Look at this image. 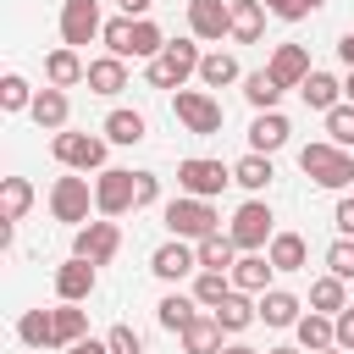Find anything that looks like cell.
<instances>
[{"label": "cell", "instance_id": "obj_55", "mask_svg": "<svg viewBox=\"0 0 354 354\" xmlns=\"http://www.w3.org/2000/svg\"><path fill=\"white\" fill-rule=\"evenodd\" d=\"M321 354H348V348H321Z\"/></svg>", "mask_w": 354, "mask_h": 354}, {"label": "cell", "instance_id": "obj_7", "mask_svg": "<svg viewBox=\"0 0 354 354\" xmlns=\"http://www.w3.org/2000/svg\"><path fill=\"white\" fill-rule=\"evenodd\" d=\"M88 210H100L94 205V188H88V177H55L50 183V216L55 221H72V227H88Z\"/></svg>", "mask_w": 354, "mask_h": 354}, {"label": "cell", "instance_id": "obj_42", "mask_svg": "<svg viewBox=\"0 0 354 354\" xmlns=\"http://www.w3.org/2000/svg\"><path fill=\"white\" fill-rule=\"evenodd\" d=\"M326 138L337 144V149H354V105L343 100L337 111H326Z\"/></svg>", "mask_w": 354, "mask_h": 354}, {"label": "cell", "instance_id": "obj_40", "mask_svg": "<svg viewBox=\"0 0 354 354\" xmlns=\"http://www.w3.org/2000/svg\"><path fill=\"white\" fill-rule=\"evenodd\" d=\"M100 39H105V55H122V61H133V17H111Z\"/></svg>", "mask_w": 354, "mask_h": 354}, {"label": "cell", "instance_id": "obj_29", "mask_svg": "<svg viewBox=\"0 0 354 354\" xmlns=\"http://www.w3.org/2000/svg\"><path fill=\"white\" fill-rule=\"evenodd\" d=\"M271 177H277V166H271V155H243L238 166H232V183L238 188H249V194H260V188H271Z\"/></svg>", "mask_w": 354, "mask_h": 354}, {"label": "cell", "instance_id": "obj_30", "mask_svg": "<svg viewBox=\"0 0 354 354\" xmlns=\"http://www.w3.org/2000/svg\"><path fill=\"white\" fill-rule=\"evenodd\" d=\"M304 254H310V249H304L299 232H277V238L266 243V260H271L277 271H304Z\"/></svg>", "mask_w": 354, "mask_h": 354}, {"label": "cell", "instance_id": "obj_36", "mask_svg": "<svg viewBox=\"0 0 354 354\" xmlns=\"http://www.w3.org/2000/svg\"><path fill=\"white\" fill-rule=\"evenodd\" d=\"M100 133H105L111 144H144V133H149V127H144V116H138V111H111V116L100 122Z\"/></svg>", "mask_w": 354, "mask_h": 354}, {"label": "cell", "instance_id": "obj_1", "mask_svg": "<svg viewBox=\"0 0 354 354\" xmlns=\"http://www.w3.org/2000/svg\"><path fill=\"white\" fill-rule=\"evenodd\" d=\"M199 39H171L149 66H144V77H149V88H188V77H199Z\"/></svg>", "mask_w": 354, "mask_h": 354}, {"label": "cell", "instance_id": "obj_26", "mask_svg": "<svg viewBox=\"0 0 354 354\" xmlns=\"http://www.w3.org/2000/svg\"><path fill=\"white\" fill-rule=\"evenodd\" d=\"M194 254H199V271H232V266H238V243H232L227 232L199 238V243H194Z\"/></svg>", "mask_w": 354, "mask_h": 354}, {"label": "cell", "instance_id": "obj_46", "mask_svg": "<svg viewBox=\"0 0 354 354\" xmlns=\"http://www.w3.org/2000/svg\"><path fill=\"white\" fill-rule=\"evenodd\" d=\"M332 221H337V232H343V238H354V194H343V199H337Z\"/></svg>", "mask_w": 354, "mask_h": 354}, {"label": "cell", "instance_id": "obj_51", "mask_svg": "<svg viewBox=\"0 0 354 354\" xmlns=\"http://www.w3.org/2000/svg\"><path fill=\"white\" fill-rule=\"evenodd\" d=\"M337 55H343V61H348V72H354V28L337 39Z\"/></svg>", "mask_w": 354, "mask_h": 354}, {"label": "cell", "instance_id": "obj_9", "mask_svg": "<svg viewBox=\"0 0 354 354\" xmlns=\"http://www.w3.org/2000/svg\"><path fill=\"white\" fill-rule=\"evenodd\" d=\"M227 183H232V166H221V160H205V155L177 160V188L194 194V199H216Z\"/></svg>", "mask_w": 354, "mask_h": 354}, {"label": "cell", "instance_id": "obj_15", "mask_svg": "<svg viewBox=\"0 0 354 354\" xmlns=\"http://www.w3.org/2000/svg\"><path fill=\"white\" fill-rule=\"evenodd\" d=\"M266 72H271L282 88H304V77H310L315 66H310V50H304V44H277L271 61H266Z\"/></svg>", "mask_w": 354, "mask_h": 354}, {"label": "cell", "instance_id": "obj_19", "mask_svg": "<svg viewBox=\"0 0 354 354\" xmlns=\"http://www.w3.org/2000/svg\"><path fill=\"white\" fill-rule=\"evenodd\" d=\"M210 315L221 321V332H243V326H254V321H260V299H254V293H238V288H232V293H227V299H221V304H216Z\"/></svg>", "mask_w": 354, "mask_h": 354}, {"label": "cell", "instance_id": "obj_37", "mask_svg": "<svg viewBox=\"0 0 354 354\" xmlns=\"http://www.w3.org/2000/svg\"><path fill=\"white\" fill-rule=\"evenodd\" d=\"M243 100H249L254 111H277V100H282V83H277V77L260 66V72H249V77H243Z\"/></svg>", "mask_w": 354, "mask_h": 354}, {"label": "cell", "instance_id": "obj_31", "mask_svg": "<svg viewBox=\"0 0 354 354\" xmlns=\"http://www.w3.org/2000/svg\"><path fill=\"white\" fill-rule=\"evenodd\" d=\"M310 310H321V315H343L348 310V293H343V277H315L310 282Z\"/></svg>", "mask_w": 354, "mask_h": 354}, {"label": "cell", "instance_id": "obj_18", "mask_svg": "<svg viewBox=\"0 0 354 354\" xmlns=\"http://www.w3.org/2000/svg\"><path fill=\"white\" fill-rule=\"evenodd\" d=\"M83 77H88V61H83L77 50L61 44V50L44 55V83H50V88H72V83H83Z\"/></svg>", "mask_w": 354, "mask_h": 354}, {"label": "cell", "instance_id": "obj_44", "mask_svg": "<svg viewBox=\"0 0 354 354\" xmlns=\"http://www.w3.org/2000/svg\"><path fill=\"white\" fill-rule=\"evenodd\" d=\"M326 0H266V11L271 17H282V22H304L310 11H321Z\"/></svg>", "mask_w": 354, "mask_h": 354}, {"label": "cell", "instance_id": "obj_3", "mask_svg": "<svg viewBox=\"0 0 354 354\" xmlns=\"http://www.w3.org/2000/svg\"><path fill=\"white\" fill-rule=\"evenodd\" d=\"M160 221H166V232H171V238H183V243H199V238L221 232V216H216V205H210V199H194V194L171 199V205L160 210Z\"/></svg>", "mask_w": 354, "mask_h": 354}, {"label": "cell", "instance_id": "obj_32", "mask_svg": "<svg viewBox=\"0 0 354 354\" xmlns=\"http://www.w3.org/2000/svg\"><path fill=\"white\" fill-rule=\"evenodd\" d=\"M194 315H199V299H194V293H166V299L155 304V321H160L166 332H183Z\"/></svg>", "mask_w": 354, "mask_h": 354}, {"label": "cell", "instance_id": "obj_21", "mask_svg": "<svg viewBox=\"0 0 354 354\" xmlns=\"http://www.w3.org/2000/svg\"><path fill=\"white\" fill-rule=\"evenodd\" d=\"M44 133H66V116H72V100H66V88H39V100H33V111H28Z\"/></svg>", "mask_w": 354, "mask_h": 354}, {"label": "cell", "instance_id": "obj_35", "mask_svg": "<svg viewBox=\"0 0 354 354\" xmlns=\"http://www.w3.org/2000/svg\"><path fill=\"white\" fill-rule=\"evenodd\" d=\"M243 72H238V55H227V50H210L205 61H199V83L205 88H227V83H238Z\"/></svg>", "mask_w": 354, "mask_h": 354}, {"label": "cell", "instance_id": "obj_28", "mask_svg": "<svg viewBox=\"0 0 354 354\" xmlns=\"http://www.w3.org/2000/svg\"><path fill=\"white\" fill-rule=\"evenodd\" d=\"M266 33V0H232V39L254 44Z\"/></svg>", "mask_w": 354, "mask_h": 354}, {"label": "cell", "instance_id": "obj_33", "mask_svg": "<svg viewBox=\"0 0 354 354\" xmlns=\"http://www.w3.org/2000/svg\"><path fill=\"white\" fill-rule=\"evenodd\" d=\"M17 337H22L28 348H55V315H50V310H22Z\"/></svg>", "mask_w": 354, "mask_h": 354}, {"label": "cell", "instance_id": "obj_6", "mask_svg": "<svg viewBox=\"0 0 354 354\" xmlns=\"http://www.w3.org/2000/svg\"><path fill=\"white\" fill-rule=\"evenodd\" d=\"M171 111H177V122H183L194 138L221 133V100H216L210 88H177V94H171Z\"/></svg>", "mask_w": 354, "mask_h": 354}, {"label": "cell", "instance_id": "obj_8", "mask_svg": "<svg viewBox=\"0 0 354 354\" xmlns=\"http://www.w3.org/2000/svg\"><path fill=\"white\" fill-rule=\"evenodd\" d=\"M94 205H100V216H127V210H138V177L133 171H122V166H105L100 177H94Z\"/></svg>", "mask_w": 354, "mask_h": 354}, {"label": "cell", "instance_id": "obj_13", "mask_svg": "<svg viewBox=\"0 0 354 354\" xmlns=\"http://www.w3.org/2000/svg\"><path fill=\"white\" fill-rule=\"evenodd\" d=\"M149 271H155L160 282H183V277H199V254H194V243L171 238V243H160V249L149 254Z\"/></svg>", "mask_w": 354, "mask_h": 354}, {"label": "cell", "instance_id": "obj_41", "mask_svg": "<svg viewBox=\"0 0 354 354\" xmlns=\"http://www.w3.org/2000/svg\"><path fill=\"white\" fill-rule=\"evenodd\" d=\"M33 100H39V94L28 88L22 72H6V77H0V105H6V111H33Z\"/></svg>", "mask_w": 354, "mask_h": 354}, {"label": "cell", "instance_id": "obj_49", "mask_svg": "<svg viewBox=\"0 0 354 354\" xmlns=\"http://www.w3.org/2000/svg\"><path fill=\"white\" fill-rule=\"evenodd\" d=\"M61 354H111V343H105V337H100V343L83 337V343H72V348H61Z\"/></svg>", "mask_w": 354, "mask_h": 354}, {"label": "cell", "instance_id": "obj_54", "mask_svg": "<svg viewBox=\"0 0 354 354\" xmlns=\"http://www.w3.org/2000/svg\"><path fill=\"white\" fill-rule=\"evenodd\" d=\"M266 354H304V348H288V343H282V348H266Z\"/></svg>", "mask_w": 354, "mask_h": 354}, {"label": "cell", "instance_id": "obj_24", "mask_svg": "<svg viewBox=\"0 0 354 354\" xmlns=\"http://www.w3.org/2000/svg\"><path fill=\"white\" fill-rule=\"evenodd\" d=\"M299 315H304V304H299L288 288H266V293H260V321H266V326H299Z\"/></svg>", "mask_w": 354, "mask_h": 354}, {"label": "cell", "instance_id": "obj_45", "mask_svg": "<svg viewBox=\"0 0 354 354\" xmlns=\"http://www.w3.org/2000/svg\"><path fill=\"white\" fill-rule=\"evenodd\" d=\"M105 343H111V354H144V337H138L127 321H122V326H111V332H105Z\"/></svg>", "mask_w": 354, "mask_h": 354}, {"label": "cell", "instance_id": "obj_14", "mask_svg": "<svg viewBox=\"0 0 354 354\" xmlns=\"http://www.w3.org/2000/svg\"><path fill=\"white\" fill-rule=\"evenodd\" d=\"M94 277H100V266L83 260V254H72L66 266H55V299L61 304H83L94 293Z\"/></svg>", "mask_w": 354, "mask_h": 354}, {"label": "cell", "instance_id": "obj_34", "mask_svg": "<svg viewBox=\"0 0 354 354\" xmlns=\"http://www.w3.org/2000/svg\"><path fill=\"white\" fill-rule=\"evenodd\" d=\"M50 315H55V348H72V343L88 337V310H77V304H55Z\"/></svg>", "mask_w": 354, "mask_h": 354}, {"label": "cell", "instance_id": "obj_22", "mask_svg": "<svg viewBox=\"0 0 354 354\" xmlns=\"http://www.w3.org/2000/svg\"><path fill=\"white\" fill-rule=\"evenodd\" d=\"M299 348H310V354H321V348H337V315H321V310H310V315H299Z\"/></svg>", "mask_w": 354, "mask_h": 354}, {"label": "cell", "instance_id": "obj_2", "mask_svg": "<svg viewBox=\"0 0 354 354\" xmlns=\"http://www.w3.org/2000/svg\"><path fill=\"white\" fill-rule=\"evenodd\" d=\"M299 166H304V177H310L315 188H354V155L337 149L332 138L304 144V149H299Z\"/></svg>", "mask_w": 354, "mask_h": 354}, {"label": "cell", "instance_id": "obj_43", "mask_svg": "<svg viewBox=\"0 0 354 354\" xmlns=\"http://www.w3.org/2000/svg\"><path fill=\"white\" fill-rule=\"evenodd\" d=\"M326 266H332V277L354 282V238H337V243L326 249Z\"/></svg>", "mask_w": 354, "mask_h": 354}, {"label": "cell", "instance_id": "obj_23", "mask_svg": "<svg viewBox=\"0 0 354 354\" xmlns=\"http://www.w3.org/2000/svg\"><path fill=\"white\" fill-rule=\"evenodd\" d=\"M271 271H277V266H271L266 254H238V266H232L227 277H232L238 293H266V288H271Z\"/></svg>", "mask_w": 354, "mask_h": 354}, {"label": "cell", "instance_id": "obj_17", "mask_svg": "<svg viewBox=\"0 0 354 354\" xmlns=\"http://www.w3.org/2000/svg\"><path fill=\"white\" fill-rule=\"evenodd\" d=\"M177 337H183V354H221V348H227V343H221V321H216L210 310H199Z\"/></svg>", "mask_w": 354, "mask_h": 354}, {"label": "cell", "instance_id": "obj_4", "mask_svg": "<svg viewBox=\"0 0 354 354\" xmlns=\"http://www.w3.org/2000/svg\"><path fill=\"white\" fill-rule=\"evenodd\" d=\"M227 238L238 243V254H266V243L277 238L271 205H266V199H243V205L232 210V221H227Z\"/></svg>", "mask_w": 354, "mask_h": 354}, {"label": "cell", "instance_id": "obj_48", "mask_svg": "<svg viewBox=\"0 0 354 354\" xmlns=\"http://www.w3.org/2000/svg\"><path fill=\"white\" fill-rule=\"evenodd\" d=\"M337 348H348V354H354V304L337 315Z\"/></svg>", "mask_w": 354, "mask_h": 354}, {"label": "cell", "instance_id": "obj_50", "mask_svg": "<svg viewBox=\"0 0 354 354\" xmlns=\"http://www.w3.org/2000/svg\"><path fill=\"white\" fill-rule=\"evenodd\" d=\"M116 6H122V17H133V22H138V17H144L155 0H116Z\"/></svg>", "mask_w": 354, "mask_h": 354}, {"label": "cell", "instance_id": "obj_39", "mask_svg": "<svg viewBox=\"0 0 354 354\" xmlns=\"http://www.w3.org/2000/svg\"><path fill=\"white\" fill-rule=\"evenodd\" d=\"M227 293H232V277H227V271H199V277H194V299H199V310H216Z\"/></svg>", "mask_w": 354, "mask_h": 354}, {"label": "cell", "instance_id": "obj_16", "mask_svg": "<svg viewBox=\"0 0 354 354\" xmlns=\"http://www.w3.org/2000/svg\"><path fill=\"white\" fill-rule=\"evenodd\" d=\"M288 116L282 111H254V122H249V149L254 155H277L282 144H288Z\"/></svg>", "mask_w": 354, "mask_h": 354}, {"label": "cell", "instance_id": "obj_12", "mask_svg": "<svg viewBox=\"0 0 354 354\" xmlns=\"http://www.w3.org/2000/svg\"><path fill=\"white\" fill-rule=\"evenodd\" d=\"M188 33L221 44V33H232V0H188Z\"/></svg>", "mask_w": 354, "mask_h": 354}, {"label": "cell", "instance_id": "obj_53", "mask_svg": "<svg viewBox=\"0 0 354 354\" xmlns=\"http://www.w3.org/2000/svg\"><path fill=\"white\" fill-rule=\"evenodd\" d=\"M343 100H348V105H354V72H348V77H343Z\"/></svg>", "mask_w": 354, "mask_h": 354}, {"label": "cell", "instance_id": "obj_47", "mask_svg": "<svg viewBox=\"0 0 354 354\" xmlns=\"http://www.w3.org/2000/svg\"><path fill=\"white\" fill-rule=\"evenodd\" d=\"M133 177H138V205H155L160 199V177L155 171H133Z\"/></svg>", "mask_w": 354, "mask_h": 354}, {"label": "cell", "instance_id": "obj_10", "mask_svg": "<svg viewBox=\"0 0 354 354\" xmlns=\"http://www.w3.org/2000/svg\"><path fill=\"white\" fill-rule=\"evenodd\" d=\"M105 33L100 22V0H61V44L66 50H83Z\"/></svg>", "mask_w": 354, "mask_h": 354}, {"label": "cell", "instance_id": "obj_27", "mask_svg": "<svg viewBox=\"0 0 354 354\" xmlns=\"http://www.w3.org/2000/svg\"><path fill=\"white\" fill-rule=\"evenodd\" d=\"M33 210V183L28 177H0V221H22Z\"/></svg>", "mask_w": 354, "mask_h": 354}, {"label": "cell", "instance_id": "obj_25", "mask_svg": "<svg viewBox=\"0 0 354 354\" xmlns=\"http://www.w3.org/2000/svg\"><path fill=\"white\" fill-rule=\"evenodd\" d=\"M299 94H304V105H310V111H321V116H326V111H337V105H343V83H337V77H332V72H310V77H304V88H299Z\"/></svg>", "mask_w": 354, "mask_h": 354}, {"label": "cell", "instance_id": "obj_38", "mask_svg": "<svg viewBox=\"0 0 354 354\" xmlns=\"http://www.w3.org/2000/svg\"><path fill=\"white\" fill-rule=\"evenodd\" d=\"M166 44H171V39H166V33H160L149 17H138V22H133V61H144V66H149V61H155Z\"/></svg>", "mask_w": 354, "mask_h": 354}, {"label": "cell", "instance_id": "obj_20", "mask_svg": "<svg viewBox=\"0 0 354 354\" xmlns=\"http://www.w3.org/2000/svg\"><path fill=\"white\" fill-rule=\"evenodd\" d=\"M83 83H88V94H105L111 100V94L127 88V61L122 55H100V61H88V77Z\"/></svg>", "mask_w": 354, "mask_h": 354}, {"label": "cell", "instance_id": "obj_5", "mask_svg": "<svg viewBox=\"0 0 354 354\" xmlns=\"http://www.w3.org/2000/svg\"><path fill=\"white\" fill-rule=\"evenodd\" d=\"M105 149H111L105 133H55L50 138V155L66 171H105Z\"/></svg>", "mask_w": 354, "mask_h": 354}, {"label": "cell", "instance_id": "obj_52", "mask_svg": "<svg viewBox=\"0 0 354 354\" xmlns=\"http://www.w3.org/2000/svg\"><path fill=\"white\" fill-rule=\"evenodd\" d=\"M221 354H260V348H249V343H227Z\"/></svg>", "mask_w": 354, "mask_h": 354}, {"label": "cell", "instance_id": "obj_11", "mask_svg": "<svg viewBox=\"0 0 354 354\" xmlns=\"http://www.w3.org/2000/svg\"><path fill=\"white\" fill-rule=\"evenodd\" d=\"M116 249H122V227H116L111 216H100V221H88V227H77V238H72V254H83V260H94V266H111V260H116Z\"/></svg>", "mask_w": 354, "mask_h": 354}]
</instances>
